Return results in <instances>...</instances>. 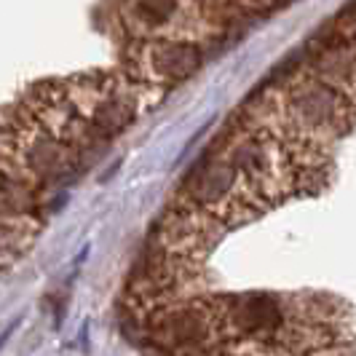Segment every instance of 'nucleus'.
<instances>
[{"mask_svg": "<svg viewBox=\"0 0 356 356\" xmlns=\"http://www.w3.org/2000/svg\"><path fill=\"white\" fill-rule=\"evenodd\" d=\"M286 121L308 131L330 129L335 121H346V102L338 97L335 86L324 83L321 78H303L289 91Z\"/></svg>", "mask_w": 356, "mask_h": 356, "instance_id": "1", "label": "nucleus"}, {"mask_svg": "<svg viewBox=\"0 0 356 356\" xmlns=\"http://www.w3.org/2000/svg\"><path fill=\"white\" fill-rule=\"evenodd\" d=\"M244 179V175L236 169L225 153L207 156L198 161L196 169L185 182V196L191 198L193 207H204L209 212H222L236 201V185Z\"/></svg>", "mask_w": 356, "mask_h": 356, "instance_id": "2", "label": "nucleus"}, {"mask_svg": "<svg viewBox=\"0 0 356 356\" xmlns=\"http://www.w3.org/2000/svg\"><path fill=\"white\" fill-rule=\"evenodd\" d=\"M147 67L159 81H185L201 67V49L185 40H163L147 51Z\"/></svg>", "mask_w": 356, "mask_h": 356, "instance_id": "3", "label": "nucleus"}, {"mask_svg": "<svg viewBox=\"0 0 356 356\" xmlns=\"http://www.w3.org/2000/svg\"><path fill=\"white\" fill-rule=\"evenodd\" d=\"M175 8H177L175 0H140L137 3V17L147 24H163L175 14Z\"/></svg>", "mask_w": 356, "mask_h": 356, "instance_id": "4", "label": "nucleus"}]
</instances>
